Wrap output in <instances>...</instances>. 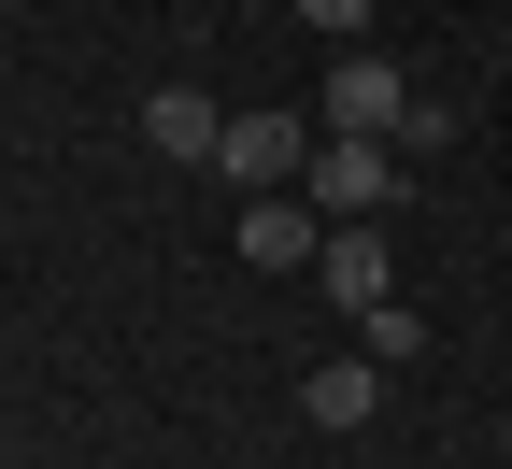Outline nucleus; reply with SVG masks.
Instances as JSON below:
<instances>
[{
  "label": "nucleus",
  "instance_id": "nucleus-9",
  "mask_svg": "<svg viewBox=\"0 0 512 469\" xmlns=\"http://www.w3.org/2000/svg\"><path fill=\"white\" fill-rule=\"evenodd\" d=\"M370 15H384V0H299V29H328V43H356Z\"/></svg>",
  "mask_w": 512,
  "mask_h": 469
},
{
  "label": "nucleus",
  "instance_id": "nucleus-7",
  "mask_svg": "<svg viewBox=\"0 0 512 469\" xmlns=\"http://www.w3.org/2000/svg\"><path fill=\"white\" fill-rule=\"evenodd\" d=\"M242 256H256V271H299V256H313V214H299L285 185H271V199H242Z\"/></svg>",
  "mask_w": 512,
  "mask_h": 469
},
{
  "label": "nucleus",
  "instance_id": "nucleus-1",
  "mask_svg": "<svg viewBox=\"0 0 512 469\" xmlns=\"http://www.w3.org/2000/svg\"><path fill=\"white\" fill-rule=\"evenodd\" d=\"M399 185H413L399 143H342V128H313V214H384Z\"/></svg>",
  "mask_w": 512,
  "mask_h": 469
},
{
  "label": "nucleus",
  "instance_id": "nucleus-4",
  "mask_svg": "<svg viewBox=\"0 0 512 469\" xmlns=\"http://www.w3.org/2000/svg\"><path fill=\"white\" fill-rule=\"evenodd\" d=\"M328 299H342V313H384V299H399V242L342 214V228H328Z\"/></svg>",
  "mask_w": 512,
  "mask_h": 469
},
{
  "label": "nucleus",
  "instance_id": "nucleus-8",
  "mask_svg": "<svg viewBox=\"0 0 512 469\" xmlns=\"http://www.w3.org/2000/svg\"><path fill=\"white\" fill-rule=\"evenodd\" d=\"M356 356H384V370H399V356H427V327H413L399 299H384V313H356Z\"/></svg>",
  "mask_w": 512,
  "mask_h": 469
},
{
  "label": "nucleus",
  "instance_id": "nucleus-5",
  "mask_svg": "<svg viewBox=\"0 0 512 469\" xmlns=\"http://www.w3.org/2000/svg\"><path fill=\"white\" fill-rule=\"evenodd\" d=\"M143 143L185 157V171H214V157H228V114H214L200 86H157V100H143Z\"/></svg>",
  "mask_w": 512,
  "mask_h": 469
},
{
  "label": "nucleus",
  "instance_id": "nucleus-2",
  "mask_svg": "<svg viewBox=\"0 0 512 469\" xmlns=\"http://www.w3.org/2000/svg\"><path fill=\"white\" fill-rule=\"evenodd\" d=\"M399 114H413V86H399V57H342L328 72V100H313V128H342V143H399Z\"/></svg>",
  "mask_w": 512,
  "mask_h": 469
},
{
  "label": "nucleus",
  "instance_id": "nucleus-6",
  "mask_svg": "<svg viewBox=\"0 0 512 469\" xmlns=\"http://www.w3.org/2000/svg\"><path fill=\"white\" fill-rule=\"evenodd\" d=\"M299 413H313V427H370V413H384V356H328V370H299Z\"/></svg>",
  "mask_w": 512,
  "mask_h": 469
},
{
  "label": "nucleus",
  "instance_id": "nucleus-3",
  "mask_svg": "<svg viewBox=\"0 0 512 469\" xmlns=\"http://www.w3.org/2000/svg\"><path fill=\"white\" fill-rule=\"evenodd\" d=\"M214 171L271 199L285 171H313V128H299V114H228V157H214Z\"/></svg>",
  "mask_w": 512,
  "mask_h": 469
}]
</instances>
